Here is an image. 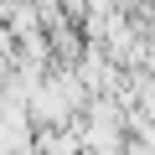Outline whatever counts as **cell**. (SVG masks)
Returning <instances> with one entry per match:
<instances>
[{
	"label": "cell",
	"mask_w": 155,
	"mask_h": 155,
	"mask_svg": "<svg viewBox=\"0 0 155 155\" xmlns=\"http://www.w3.org/2000/svg\"><path fill=\"white\" fill-rule=\"evenodd\" d=\"M78 124H62V129H36L31 140V155H78Z\"/></svg>",
	"instance_id": "cell-2"
},
{
	"label": "cell",
	"mask_w": 155,
	"mask_h": 155,
	"mask_svg": "<svg viewBox=\"0 0 155 155\" xmlns=\"http://www.w3.org/2000/svg\"><path fill=\"white\" fill-rule=\"evenodd\" d=\"M78 155H93V150H83V145H78Z\"/></svg>",
	"instance_id": "cell-3"
},
{
	"label": "cell",
	"mask_w": 155,
	"mask_h": 155,
	"mask_svg": "<svg viewBox=\"0 0 155 155\" xmlns=\"http://www.w3.org/2000/svg\"><path fill=\"white\" fill-rule=\"evenodd\" d=\"M26 155H31V150H26Z\"/></svg>",
	"instance_id": "cell-4"
},
{
	"label": "cell",
	"mask_w": 155,
	"mask_h": 155,
	"mask_svg": "<svg viewBox=\"0 0 155 155\" xmlns=\"http://www.w3.org/2000/svg\"><path fill=\"white\" fill-rule=\"evenodd\" d=\"M31 140H36V129H31L26 109H5L0 104V155H26Z\"/></svg>",
	"instance_id": "cell-1"
}]
</instances>
